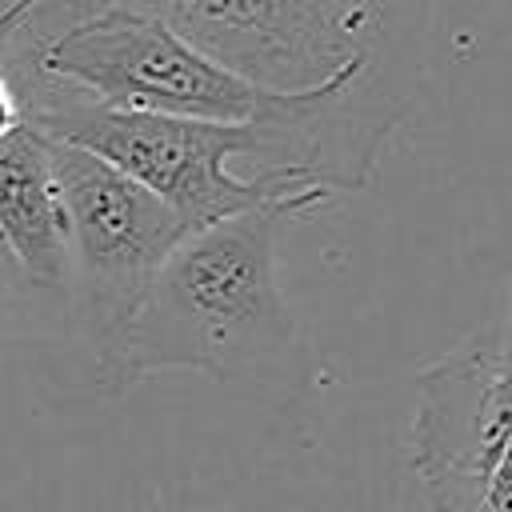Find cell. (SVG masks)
I'll use <instances>...</instances> for the list:
<instances>
[{
  "label": "cell",
  "instance_id": "2",
  "mask_svg": "<svg viewBox=\"0 0 512 512\" xmlns=\"http://www.w3.org/2000/svg\"><path fill=\"white\" fill-rule=\"evenodd\" d=\"M108 4V0H104ZM268 88H312L372 60L416 80L428 0H124Z\"/></svg>",
  "mask_w": 512,
  "mask_h": 512
},
{
  "label": "cell",
  "instance_id": "6",
  "mask_svg": "<svg viewBox=\"0 0 512 512\" xmlns=\"http://www.w3.org/2000/svg\"><path fill=\"white\" fill-rule=\"evenodd\" d=\"M24 120V100H20V88H16V80L8 76V68L0 64V136L8 132V128H16Z\"/></svg>",
  "mask_w": 512,
  "mask_h": 512
},
{
  "label": "cell",
  "instance_id": "3",
  "mask_svg": "<svg viewBox=\"0 0 512 512\" xmlns=\"http://www.w3.org/2000/svg\"><path fill=\"white\" fill-rule=\"evenodd\" d=\"M20 76H48L116 108H148L204 120H256L296 88H268L200 44L164 16L108 0L44 36Z\"/></svg>",
  "mask_w": 512,
  "mask_h": 512
},
{
  "label": "cell",
  "instance_id": "1",
  "mask_svg": "<svg viewBox=\"0 0 512 512\" xmlns=\"http://www.w3.org/2000/svg\"><path fill=\"white\" fill-rule=\"evenodd\" d=\"M304 212L300 200H276L192 228L152 276L108 380L136 384L172 368L228 380L288 352L276 232Z\"/></svg>",
  "mask_w": 512,
  "mask_h": 512
},
{
  "label": "cell",
  "instance_id": "4",
  "mask_svg": "<svg viewBox=\"0 0 512 512\" xmlns=\"http://www.w3.org/2000/svg\"><path fill=\"white\" fill-rule=\"evenodd\" d=\"M52 160L72 228V292L108 380L152 276L192 224L84 144L52 136Z\"/></svg>",
  "mask_w": 512,
  "mask_h": 512
},
{
  "label": "cell",
  "instance_id": "5",
  "mask_svg": "<svg viewBox=\"0 0 512 512\" xmlns=\"http://www.w3.org/2000/svg\"><path fill=\"white\" fill-rule=\"evenodd\" d=\"M0 240L28 284L72 288V228L52 136L28 116L0 136Z\"/></svg>",
  "mask_w": 512,
  "mask_h": 512
},
{
  "label": "cell",
  "instance_id": "7",
  "mask_svg": "<svg viewBox=\"0 0 512 512\" xmlns=\"http://www.w3.org/2000/svg\"><path fill=\"white\" fill-rule=\"evenodd\" d=\"M4 256H8V248H4V240H0V260H4Z\"/></svg>",
  "mask_w": 512,
  "mask_h": 512
}]
</instances>
